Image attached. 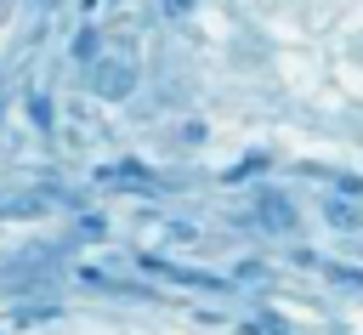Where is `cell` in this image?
<instances>
[{
    "label": "cell",
    "instance_id": "6da1fadb",
    "mask_svg": "<svg viewBox=\"0 0 363 335\" xmlns=\"http://www.w3.org/2000/svg\"><path fill=\"white\" fill-rule=\"evenodd\" d=\"M91 91H96L102 102H125V97L136 91V57H130V51L96 57V62H91Z\"/></svg>",
    "mask_w": 363,
    "mask_h": 335
},
{
    "label": "cell",
    "instance_id": "7a4b0ae2",
    "mask_svg": "<svg viewBox=\"0 0 363 335\" xmlns=\"http://www.w3.org/2000/svg\"><path fill=\"white\" fill-rule=\"evenodd\" d=\"M255 227H261V233H272V238H289V233L301 227L295 199H289L284 187H255Z\"/></svg>",
    "mask_w": 363,
    "mask_h": 335
},
{
    "label": "cell",
    "instance_id": "3957f363",
    "mask_svg": "<svg viewBox=\"0 0 363 335\" xmlns=\"http://www.w3.org/2000/svg\"><path fill=\"white\" fill-rule=\"evenodd\" d=\"M323 221H329L335 233H363V210H357L352 199H323Z\"/></svg>",
    "mask_w": 363,
    "mask_h": 335
},
{
    "label": "cell",
    "instance_id": "277c9868",
    "mask_svg": "<svg viewBox=\"0 0 363 335\" xmlns=\"http://www.w3.org/2000/svg\"><path fill=\"white\" fill-rule=\"evenodd\" d=\"M68 57H74L79 68H91V62L102 57V28H91V23H85V28H79V34L68 40Z\"/></svg>",
    "mask_w": 363,
    "mask_h": 335
},
{
    "label": "cell",
    "instance_id": "5b68a950",
    "mask_svg": "<svg viewBox=\"0 0 363 335\" xmlns=\"http://www.w3.org/2000/svg\"><path fill=\"white\" fill-rule=\"evenodd\" d=\"M23 108H28V119H34L40 131H51V97H40V91H28V102H23Z\"/></svg>",
    "mask_w": 363,
    "mask_h": 335
},
{
    "label": "cell",
    "instance_id": "8992f818",
    "mask_svg": "<svg viewBox=\"0 0 363 335\" xmlns=\"http://www.w3.org/2000/svg\"><path fill=\"white\" fill-rule=\"evenodd\" d=\"M159 238H164V244H193V238H199V227H193V221H164V233H159Z\"/></svg>",
    "mask_w": 363,
    "mask_h": 335
},
{
    "label": "cell",
    "instance_id": "52a82bcc",
    "mask_svg": "<svg viewBox=\"0 0 363 335\" xmlns=\"http://www.w3.org/2000/svg\"><path fill=\"white\" fill-rule=\"evenodd\" d=\"M45 204H51L45 193H34V199H11V204H6V216H40Z\"/></svg>",
    "mask_w": 363,
    "mask_h": 335
},
{
    "label": "cell",
    "instance_id": "ba28073f",
    "mask_svg": "<svg viewBox=\"0 0 363 335\" xmlns=\"http://www.w3.org/2000/svg\"><path fill=\"white\" fill-rule=\"evenodd\" d=\"M176 136H182V148H199V142H204L210 131H204V119H187V125H182Z\"/></svg>",
    "mask_w": 363,
    "mask_h": 335
},
{
    "label": "cell",
    "instance_id": "9c48e42d",
    "mask_svg": "<svg viewBox=\"0 0 363 335\" xmlns=\"http://www.w3.org/2000/svg\"><path fill=\"white\" fill-rule=\"evenodd\" d=\"M329 278L346 284V290H363V267H329Z\"/></svg>",
    "mask_w": 363,
    "mask_h": 335
},
{
    "label": "cell",
    "instance_id": "30bf717a",
    "mask_svg": "<svg viewBox=\"0 0 363 335\" xmlns=\"http://www.w3.org/2000/svg\"><path fill=\"white\" fill-rule=\"evenodd\" d=\"M74 233H79V238H102V233H108V221H102V216H79V227H74Z\"/></svg>",
    "mask_w": 363,
    "mask_h": 335
},
{
    "label": "cell",
    "instance_id": "8fae6325",
    "mask_svg": "<svg viewBox=\"0 0 363 335\" xmlns=\"http://www.w3.org/2000/svg\"><path fill=\"white\" fill-rule=\"evenodd\" d=\"M193 6H199V0H159V11H164V17H187Z\"/></svg>",
    "mask_w": 363,
    "mask_h": 335
},
{
    "label": "cell",
    "instance_id": "7c38bea8",
    "mask_svg": "<svg viewBox=\"0 0 363 335\" xmlns=\"http://www.w3.org/2000/svg\"><path fill=\"white\" fill-rule=\"evenodd\" d=\"M28 6H34V11H40V17H45V11H57V6H62V0H28Z\"/></svg>",
    "mask_w": 363,
    "mask_h": 335
}]
</instances>
